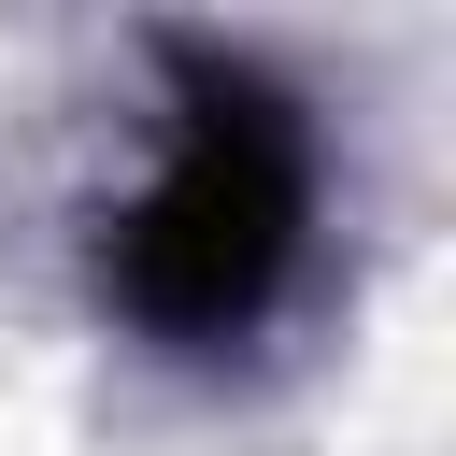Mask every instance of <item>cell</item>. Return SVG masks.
Returning <instances> with one entry per match:
<instances>
[{
    "instance_id": "obj_1",
    "label": "cell",
    "mask_w": 456,
    "mask_h": 456,
    "mask_svg": "<svg viewBox=\"0 0 456 456\" xmlns=\"http://www.w3.org/2000/svg\"><path fill=\"white\" fill-rule=\"evenodd\" d=\"M171 86H185V128H171V171L142 185V214L114 228V299L157 342H242L271 314V285L299 271L314 128L271 71L214 57V43H171Z\"/></svg>"
}]
</instances>
